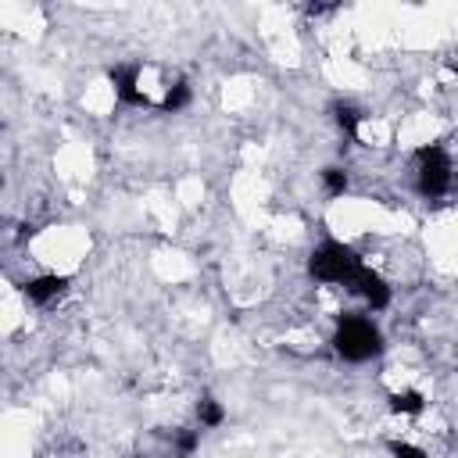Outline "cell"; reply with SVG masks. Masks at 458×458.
<instances>
[{"label": "cell", "instance_id": "1", "mask_svg": "<svg viewBox=\"0 0 458 458\" xmlns=\"http://www.w3.org/2000/svg\"><path fill=\"white\" fill-rule=\"evenodd\" d=\"M329 344L344 361H354V365L372 361V358L383 354V333L369 315H344L336 322Z\"/></svg>", "mask_w": 458, "mask_h": 458}, {"label": "cell", "instance_id": "2", "mask_svg": "<svg viewBox=\"0 0 458 458\" xmlns=\"http://www.w3.org/2000/svg\"><path fill=\"white\" fill-rule=\"evenodd\" d=\"M361 258L354 254V247L340 243V240H322L311 254H308V276L315 283H329V286H351L354 276L361 272Z\"/></svg>", "mask_w": 458, "mask_h": 458}, {"label": "cell", "instance_id": "3", "mask_svg": "<svg viewBox=\"0 0 458 458\" xmlns=\"http://www.w3.org/2000/svg\"><path fill=\"white\" fill-rule=\"evenodd\" d=\"M451 182H454V161H451V154L440 143L419 147L415 150V190H419V197L437 200V197H444L451 190Z\"/></svg>", "mask_w": 458, "mask_h": 458}, {"label": "cell", "instance_id": "4", "mask_svg": "<svg viewBox=\"0 0 458 458\" xmlns=\"http://www.w3.org/2000/svg\"><path fill=\"white\" fill-rule=\"evenodd\" d=\"M107 79H111V89H114L118 104H125V107H147L150 104V97L140 86V64H114L107 72Z\"/></svg>", "mask_w": 458, "mask_h": 458}, {"label": "cell", "instance_id": "5", "mask_svg": "<svg viewBox=\"0 0 458 458\" xmlns=\"http://www.w3.org/2000/svg\"><path fill=\"white\" fill-rule=\"evenodd\" d=\"M351 290L365 301L369 311H383V308L390 304V286H386V279H383L379 272H372V268H361V272L354 276Z\"/></svg>", "mask_w": 458, "mask_h": 458}, {"label": "cell", "instance_id": "6", "mask_svg": "<svg viewBox=\"0 0 458 458\" xmlns=\"http://www.w3.org/2000/svg\"><path fill=\"white\" fill-rule=\"evenodd\" d=\"M64 290H68V276H54V272H50V276H36V279H25V283H21V293H25L32 304H39V308H43V304H54Z\"/></svg>", "mask_w": 458, "mask_h": 458}, {"label": "cell", "instance_id": "7", "mask_svg": "<svg viewBox=\"0 0 458 458\" xmlns=\"http://www.w3.org/2000/svg\"><path fill=\"white\" fill-rule=\"evenodd\" d=\"M190 100H193V89H190V82L186 79H175L168 89H165V97H161V111L165 114H175V111H182V107H190Z\"/></svg>", "mask_w": 458, "mask_h": 458}, {"label": "cell", "instance_id": "8", "mask_svg": "<svg viewBox=\"0 0 458 458\" xmlns=\"http://www.w3.org/2000/svg\"><path fill=\"white\" fill-rule=\"evenodd\" d=\"M333 122H336V129L347 136V140H358V125H361V111L354 107V104H347V100H340V104H333Z\"/></svg>", "mask_w": 458, "mask_h": 458}, {"label": "cell", "instance_id": "9", "mask_svg": "<svg viewBox=\"0 0 458 458\" xmlns=\"http://www.w3.org/2000/svg\"><path fill=\"white\" fill-rule=\"evenodd\" d=\"M386 401H390L394 415H422V408H426V397L419 390H394Z\"/></svg>", "mask_w": 458, "mask_h": 458}, {"label": "cell", "instance_id": "10", "mask_svg": "<svg viewBox=\"0 0 458 458\" xmlns=\"http://www.w3.org/2000/svg\"><path fill=\"white\" fill-rule=\"evenodd\" d=\"M197 422H200V429H218L225 422V408L215 397H200L197 401Z\"/></svg>", "mask_w": 458, "mask_h": 458}, {"label": "cell", "instance_id": "11", "mask_svg": "<svg viewBox=\"0 0 458 458\" xmlns=\"http://www.w3.org/2000/svg\"><path fill=\"white\" fill-rule=\"evenodd\" d=\"M347 186H351V175H347V168H340V165H329V168H322V190H326L329 197H344V193H347Z\"/></svg>", "mask_w": 458, "mask_h": 458}, {"label": "cell", "instance_id": "12", "mask_svg": "<svg viewBox=\"0 0 458 458\" xmlns=\"http://www.w3.org/2000/svg\"><path fill=\"white\" fill-rule=\"evenodd\" d=\"M172 444H175V454L179 458H193V451L200 447V429H175L172 433Z\"/></svg>", "mask_w": 458, "mask_h": 458}, {"label": "cell", "instance_id": "13", "mask_svg": "<svg viewBox=\"0 0 458 458\" xmlns=\"http://www.w3.org/2000/svg\"><path fill=\"white\" fill-rule=\"evenodd\" d=\"M386 451H390L394 458H429L422 447H415V444H408V440H390Z\"/></svg>", "mask_w": 458, "mask_h": 458}]
</instances>
